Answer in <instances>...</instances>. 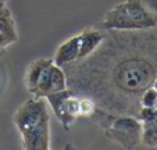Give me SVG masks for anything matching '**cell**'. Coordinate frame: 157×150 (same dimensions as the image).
I'll return each mask as SVG.
<instances>
[{"instance_id": "6da1fadb", "label": "cell", "mask_w": 157, "mask_h": 150, "mask_svg": "<svg viewBox=\"0 0 157 150\" xmlns=\"http://www.w3.org/2000/svg\"><path fill=\"white\" fill-rule=\"evenodd\" d=\"M67 85L116 115H136L139 97L157 78V27L106 31L89 57L64 67Z\"/></svg>"}, {"instance_id": "7a4b0ae2", "label": "cell", "mask_w": 157, "mask_h": 150, "mask_svg": "<svg viewBox=\"0 0 157 150\" xmlns=\"http://www.w3.org/2000/svg\"><path fill=\"white\" fill-rule=\"evenodd\" d=\"M13 124L22 139L24 150H50V115L43 97H31L15 110Z\"/></svg>"}, {"instance_id": "3957f363", "label": "cell", "mask_w": 157, "mask_h": 150, "mask_svg": "<svg viewBox=\"0 0 157 150\" xmlns=\"http://www.w3.org/2000/svg\"><path fill=\"white\" fill-rule=\"evenodd\" d=\"M98 27L106 31H142L157 27V17L140 0H125L104 14Z\"/></svg>"}, {"instance_id": "277c9868", "label": "cell", "mask_w": 157, "mask_h": 150, "mask_svg": "<svg viewBox=\"0 0 157 150\" xmlns=\"http://www.w3.org/2000/svg\"><path fill=\"white\" fill-rule=\"evenodd\" d=\"M104 136L127 150H132L142 143V122L133 115H114L104 128Z\"/></svg>"}, {"instance_id": "5b68a950", "label": "cell", "mask_w": 157, "mask_h": 150, "mask_svg": "<svg viewBox=\"0 0 157 150\" xmlns=\"http://www.w3.org/2000/svg\"><path fill=\"white\" fill-rule=\"evenodd\" d=\"M44 100L65 129H68L71 124L79 118V96L71 89L67 88L61 92L48 94Z\"/></svg>"}, {"instance_id": "8992f818", "label": "cell", "mask_w": 157, "mask_h": 150, "mask_svg": "<svg viewBox=\"0 0 157 150\" xmlns=\"http://www.w3.org/2000/svg\"><path fill=\"white\" fill-rule=\"evenodd\" d=\"M68 88L67 85V75L63 67L56 65L53 61L44 68L40 78L38 81L35 90L32 92L33 97H46L48 94L61 92Z\"/></svg>"}, {"instance_id": "52a82bcc", "label": "cell", "mask_w": 157, "mask_h": 150, "mask_svg": "<svg viewBox=\"0 0 157 150\" xmlns=\"http://www.w3.org/2000/svg\"><path fill=\"white\" fill-rule=\"evenodd\" d=\"M135 117L142 122V143L147 147H157V107L139 109Z\"/></svg>"}, {"instance_id": "ba28073f", "label": "cell", "mask_w": 157, "mask_h": 150, "mask_svg": "<svg viewBox=\"0 0 157 150\" xmlns=\"http://www.w3.org/2000/svg\"><path fill=\"white\" fill-rule=\"evenodd\" d=\"M103 39H104V29H101L99 27L85 28L79 33V56H78L77 61L90 56L101 44Z\"/></svg>"}, {"instance_id": "9c48e42d", "label": "cell", "mask_w": 157, "mask_h": 150, "mask_svg": "<svg viewBox=\"0 0 157 150\" xmlns=\"http://www.w3.org/2000/svg\"><path fill=\"white\" fill-rule=\"evenodd\" d=\"M78 56H79V33L64 40L57 47L56 54L53 57V63L64 68L65 65L77 61Z\"/></svg>"}, {"instance_id": "30bf717a", "label": "cell", "mask_w": 157, "mask_h": 150, "mask_svg": "<svg viewBox=\"0 0 157 150\" xmlns=\"http://www.w3.org/2000/svg\"><path fill=\"white\" fill-rule=\"evenodd\" d=\"M52 61H53V59L40 57V59H36V60H33V61H31L29 65L27 67V71H25V74H24V85L31 94L35 90L42 72H43L44 68L48 67Z\"/></svg>"}, {"instance_id": "8fae6325", "label": "cell", "mask_w": 157, "mask_h": 150, "mask_svg": "<svg viewBox=\"0 0 157 150\" xmlns=\"http://www.w3.org/2000/svg\"><path fill=\"white\" fill-rule=\"evenodd\" d=\"M0 35L4 36V39L9 42V44L15 43L18 39L15 22H14V18H13L10 10L6 11L4 14H0Z\"/></svg>"}, {"instance_id": "7c38bea8", "label": "cell", "mask_w": 157, "mask_h": 150, "mask_svg": "<svg viewBox=\"0 0 157 150\" xmlns=\"http://www.w3.org/2000/svg\"><path fill=\"white\" fill-rule=\"evenodd\" d=\"M157 107V90L150 86L139 97V109H156Z\"/></svg>"}, {"instance_id": "4fadbf2b", "label": "cell", "mask_w": 157, "mask_h": 150, "mask_svg": "<svg viewBox=\"0 0 157 150\" xmlns=\"http://www.w3.org/2000/svg\"><path fill=\"white\" fill-rule=\"evenodd\" d=\"M98 110V104L92 97L88 96H79V117L82 118H90L95 111Z\"/></svg>"}, {"instance_id": "5bb4252c", "label": "cell", "mask_w": 157, "mask_h": 150, "mask_svg": "<svg viewBox=\"0 0 157 150\" xmlns=\"http://www.w3.org/2000/svg\"><path fill=\"white\" fill-rule=\"evenodd\" d=\"M140 2L145 4V7L151 14H154L157 17V0H140Z\"/></svg>"}, {"instance_id": "9a60e30c", "label": "cell", "mask_w": 157, "mask_h": 150, "mask_svg": "<svg viewBox=\"0 0 157 150\" xmlns=\"http://www.w3.org/2000/svg\"><path fill=\"white\" fill-rule=\"evenodd\" d=\"M64 150H77V149H75L72 144H65V146H64Z\"/></svg>"}, {"instance_id": "2e32d148", "label": "cell", "mask_w": 157, "mask_h": 150, "mask_svg": "<svg viewBox=\"0 0 157 150\" xmlns=\"http://www.w3.org/2000/svg\"><path fill=\"white\" fill-rule=\"evenodd\" d=\"M151 86H153V88H154V89H156V90H157V78H156V79L153 81V85H151Z\"/></svg>"}, {"instance_id": "e0dca14e", "label": "cell", "mask_w": 157, "mask_h": 150, "mask_svg": "<svg viewBox=\"0 0 157 150\" xmlns=\"http://www.w3.org/2000/svg\"><path fill=\"white\" fill-rule=\"evenodd\" d=\"M6 0H0V7H3V6H6Z\"/></svg>"}]
</instances>
